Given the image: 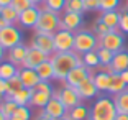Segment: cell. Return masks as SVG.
<instances>
[{"label":"cell","instance_id":"obj_1","mask_svg":"<svg viewBox=\"0 0 128 120\" xmlns=\"http://www.w3.org/2000/svg\"><path fill=\"white\" fill-rule=\"evenodd\" d=\"M51 63L54 66V79L56 81H66L68 74L76 68L82 64V56L79 53L72 51H59L54 53L53 56H49Z\"/></svg>","mask_w":128,"mask_h":120},{"label":"cell","instance_id":"obj_2","mask_svg":"<svg viewBox=\"0 0 128 120\" xmlns=\"http://www.w3.org/2000/svg\"><path fill=\"white\" fill-rule=\"evenodd\" d=\"M118 110L115 107L113 97L108 95H98L90 107L89 120H115Z\"/></svg>","mask_w":128,"mask_h":120},{"label":"cell","instance_id":"obj_3","mask_svg":"<svg viewBox=\"0 0 128 120\" xmlns=\"http://www.w3.org/2000/svg\"><path fill=\"white\" fill-rule=\"evenodd\" d=\"M59 28H61V15H59V13H54V12H51V10H44V8H41L40 20H38V23H36L34 33L54 35Z\"/></svg>","mask_w":128,"mask_h":120},{"label":"cell","instance_id":"obj_4","mask_svg":"<svg viewBox=\"0 0 128 120\" xmlns=\"http://www.w3.org/2000/svg\"><path fill=\"white\" fill-rule=\"evenodd\" d=\"M92 49H98V38L94 31L89 30H79L76 31L74 36V51L79 53L82 56L84 53L92 51Z\"/></svg>","mask_w":128,"mask_h":120},{"label":"cell","instance_id":"obj_5","mask_svg":"<svg viewBox=\"0 0 128 120\" xmlns=\"http://www.w3.org/2000/svg\"><path fill=\"white\" fill-rule=\"evenodd\" d=\"M98 48H107L113 53H118L125 48V36L120 30H112L102 38H98Z\"/></svg>","mask_w":128,"mask_h":120},{"label":"cell","instance_id":"obj_6","mask_svg":"<svg viewBox=\"0 0 128 120\" xmlns=\"http://www.w3.org/2000/svg\"><path fill=\"white\" fill-rule=\"evenodd\" d=\"M22 41H23L22 30L16 28L15 25H7L5 28L0 30V45L4 46L5 49L13 48V46L20 45Z\"/></svg>","mask_w":128,"mask_h":120},{"label":"cell","instance_id":"obj_7","mask_svg":"<svg viewBox=\"0 0 128 120\" xmlns=\"http://www.w3.org/2000/svg\"><path fill=\"white\" fill-rule=\"evenodd\" d=\"M53 95L59 99L68 110H71L72 107H76V105H79L80 102H82V99H80L79 94H77V89H76V87L68 86V84H66L64 87H61V89L54 90Z\"/></svg>","mask_w":128,"mask_h":120},{"label":"cell","instance_id":"obj_8","mask_svg":"<svg viewBox=\"0 0 128 120\" xmlns=\"http://www.w3.org/2000/svg\"><path fill=\"white\" fill-rule=\"evenodd\" d=\"M74 36H76V33H72V31H69V30L59 28V30L53 35L56 53H59V51H72V49H74Z\"/></svg>","mask_w":128,"mask_h":120},{"label":"cell","instance_id":"obj_9","mask_svg":"<svg viewBox=\"0 0 128 120\" xmlns=\"http://www.w3.org/2000/svg\"><path fill=\"white\" fill-rule=\"evenodd\" d=\"M30 46L43 51L46 56H53L54 53H56L53 35H48V33H34V36L31 38V45Z\"/></svg>","mask_w":128,"mask_h":120},{"label":"cell","instance_id":"obj_10","mask_svg":"<svg viewBox=\"0 0 128 120\" xmlns=\"http://www.w3.org/2000/svg\"><path fill=\"white\" fill-rule=\"evenodd\" d=\"M92 74H94L92 69H89L87 66H84V64H79V66H76L68 74V77H66L64 82L68 84V86H71V87H79L80 84H82L84 81H87Z\"/></svg>","mask_w":128,"mask_h":120},{"label":"cell","instance_id":"obj_11","mask_svg":"<svg viewBox=\"0 0 128 120\" xmlns=\"http://www.w3.org/2000/svg\"><path fill=\"white\" fill-rule=\"evenodd\" d=\"M40 13H41V7H38V5H33V7L23 10L18 17V25L26 30H34L38 20H40Z\"/></svg>","mask_w":128,"mask_h":120},{"label":"cell","instance_id":"obj_12","mask_svg":"<svg viewBox=\"0 0 128 120\" xmlns=\"http://www.w3.org/2000/svg\"><path fill=\"white\" fill-rule=\"evenodd\" d=\"M84 22L82 13H76V12H64L61 15V28L62 30H69L72 33L80 30Z\"/></svg>","mask_w":128,"mask_h":120},{"label":"cell","instance_id":"obj_13","mask_svg":"<svg viewBox=\"0 0 128 120\" xmlns=\"http://www.w3.org/2000/svg\"><path fill=\"white\" fill-rule=\"evenodd\" d=\"M49 56H46L43 51H40V49L33 48V46H28V53H26V58H25V61H23L22 68H30V69H36L38 66L41 63H44L46 59H48Z\"/></svg>","mask_w":128,"mask_h":120},{"label":"cell","instance_id":"obj_14","mask_svg":"<svg viewBox=\"0 0 128 120\" xmlns=\"http://www.w3.org/2000/svg\"><path fill=\"white\" fill-rule=\"evenodd\" d=\"M77 89V94H79V97L82 99V100H90V99H97L98 94H100V90L97 89V86H95L94 79H92V76L87 81H84L82 84H80L79 87H76Z\"/></svg>","mask_w":128,"mask_h":120},{"label":"cell","instance_id":"obj_15","mask_svg":"<svg viewBox=\"0 0 128 120\" xmlns=\"http://www.w3.org/2000/svg\"><path fill=\"white\" fill-rule=\"evenodd\" d=\"M43 110H44L51 118H54V120H61L66 113H68V109L64 107V104L58 97H54V95L51 97V100L46 104V107Z\"/></svg>","mask_w":128,"mask_h":120},{"label":"cell","instance_id":"obj_16","mask_svg":"<svg viewBox=\"0 0 128 120\" xmlns=\"http://www.w3.org/2000/svg\"><path fill=\"white\" fill-rule=\"evenodd\" d=\"M26 53H28V46L20 43V45L13 46V48L7 49V61H10L12 64H15L18 68H22L23 61L26 58Z\"/></svg>","mask_w":128,"mask_h":120},{"label":"cell","instance_id":"obj_17","mask_svg":"<svg viewBox=\"0 0 128 120\" xmlns=\"http://www.w3.org/2000/svg\"><path fill=\"white\" fill-rule=\"evenodd\" d=\"M18 76L23 82V87H28V89H34L38 86V82L41 81L36 69H30V68H20Z\"/></svg>","mask_w":128,"mask_h":120},{"label":"cell","instance_id":"obj_18","mask_svg":"<svg viewBox=\"0 0 128 120\" xmlns=\"http://www.w3.org/2000/svg\"><path fill=\"white\" fill-rule=\"evenodd\" d=\"M128 69V51L126 49H122V51L115 53L113 61L110 64V71L113 74H120V72L126 71Z\"/></svg>","mask_w":128,"mask_h":120},{"label":"cell","instance_id":"obj_19","mask_svg":"<svg viewBox=\"0 0 128 120\" xmlns=\"http://www.w3.org/2000/svg\"><path fill=\"white\" fill-rule=\"evenodd\" d=\"M92 79H94L95 86L100 92H108V87L110 82H112V72H107V71H97L92 74Z\"/></svg>","mask_w":128,"mask_h":120},{"label":"cell","instance_id":"obj_20","mask_svg":"<svg viewBox=\"0 0 128 120\" xmlns=\"http://www.w3.org/2000/svg\"><path fill=\"white\" fill-rule=\"evenodd\" d=\"M120 17H122V13L118 10H108V12H102V15L98 20L102 23H105L110 30H118V26H120Z\"/></svg>","mask_w":128,"mask_h":120},{"label":"cell","instance_id":"obj_21","mask_svg":"<svg viewBox=\"0 0 128 120\" xmlns=\"http://www.w3.org/2000/svg\"><path fill=\"white\" fill-rule=\"evenodd\" d=\"M36 72H38V76H40L41 81L51 82V81L54 79V66H53V63H51V59L48 58L44 63L40 64V66L36 68Z\"/></svg>","mask_w":128,"mask_h":120},{"label":"cell","instance_id":"obj_22","mask_svg":"<svg viewBox=\"0 0 128 120\" xmlns=\"http://www.w3.org/2000/svg\"><path fill=\"white\" fill-rule=\"evenodd\" d=\"M51 97H53V94H49V92H41V90H34L33 89V95H31L30 105L38 107V109H44L46 104L51 100Z\"/></svg>","mask_w":128,"mask_h":120},{"label":"cell","instance_id":"obj_23","mask_svg":"<svg viewBox=\"0 0 128 120\" xmlns=\"http://www.w3.org/2000/svg\"><path fill=\"white\" fill-rule=\"evenodd\" d=\"M68 113L72 120H89V117H90V109H89L86 104L80 102L79 105H76L71 110H68Z\"/></svg>","mask_w":128,"mask_h":120},{"label":"cell","instance_id":"obj_24","mask_svg":"<svg viewBox=\"0 0 128 120\" xmlns=\"http://www.w3.org/2000/svg\"><path fill=\"white\" fill-rule=\"evenodd\" d=\"M31 95H33V89L23 87V89H20V90H16V92H13L10 97L16 102V105H30Z\"/></svg>","mask_w":128,"mask_h":120},{"label":"cell","instance_id":"obj_25","mask_svg":"<svg viewBox=\"0 0 128 120\" xmlns=\"http://www.w3.org/2000/svg\"><path fill=\"white\" fill-rule=\"evenodd\" d=\"M18 71H20V68L15 66V64H12L10 61H2L0 63V79L8 81V79L15 77L18 74Z\"/></svg>","mask_w":128,"mask_h":120},{"label":"cell","instance_id":"obj_26","mask_svg":"<svg viewBox=\"0 0 128 120\" xmlns=\"http://www.w3.org/2000/svg\"><path fill=\"white\" fill-rule=\"evenodd\" d=\"M82 64L87 66L89 69H98L100 68V59H98V53L97 49H92V51H87L82 54Z\"/></svg>","mask_w":128,"mask_h":120},{"label":"cell","instance_id":"obj_27","mask_svg":"<svg viewBox=\"0 0 128 120\" xmlns=\"http://www.w3.org/2000/svg\"><path fill=\"white\" fill-rule=\"evenodd\" d=\"M126 87L128 86L123 82V79L120 77V74H112V82H110V87H108V94L117 95L120 92H123Z\"/></svg>","mask_w":128,"mask_h":120},{"label":"cell","instance_id":"obj_28","mask_svg":"<svg viewBox=\"0 0 128 120\" xmlns=\"http://www.w3.org/2000/svg\"><path fill=\"white\" fill-rule=\"evenodd\" d=\"M113 102H115V107H117L118 112L128 113V87L123 90V92L113 95Z\"/></svg>","mask_w":128,"mask_h":120},{"label":"cell","instance_id":"obj_29","mask_svg":"<svg viewBox=\"0 0 128 120\" xmlns=\"http://www.w3.org/2000/svg\"><path fill=\"white\" fill-rule=\"evenodd\" d=\"M66 4H68V0H46L44 4L41 5V8L44 10H51L54 13H62L66 10Z\"/></svg>","mask_w":128,"mask_h":120},{"label":"cell","instance_id":"obj_30","mask_svg":"<svg viewBox=\"0 0 128 120\" xmlns=\"http://www.w3.org/2000/svg\"><path fill=\"white\" fill-rule=\"evenodd\" d=\"M0 15L5 18V22H7L8 25H15V23H18V17H20V13L16 12V8H13L12 5L0 8Z\"/></svg>","mask_w":128,"mask_h":120},{"label":"cell","instance_id":"obj_31","mask_svg":"<svg viewBox=\"0 0 128 120\" xmlns=\"http://www.w3.org/2000/svg\"><path fill=\"white\" fill-rule=\"evenodd\" d=\"M16 107H18V105H16V102L13 100L12 97H5V99H4V102L0 104V109L4 110V113L8 117V118H10V117L15 113Z\"/></svg>","mask_w":128,"mask_h":120},{"label":"cell","instance_id":"obj_32","mask_svg":"<svg viewBox=\"0 0 128 120\" xmlns=\"http://www.w3.org/2000/svg\"><path fill=\"white\" fill-rule=\"evenodd\" d=\"M97 53H98V59H100V66H110L112 64L113 56H115L113 51H110L107 48H98Z\"/></svg>","mask_w":128,"mask_h":120},{"label":"cell","instance_id":"obj_33","mask_svg":"<svg viewBox=\"0 0 128 120\" xmlns=\"http://www.w3.org/2000/svg\"><path fill=\"white\" fill-rule=\"evenodd\" d=\"M23 89V82H22V79H20V76L16 74L15 77H12L8 79V95L7 97H10L13 92H16V90Z\"/></svg>","mask_w":128,"mask_h":120},{"label":"cell","instance_id":"obj_34","mask_svg":"<svg viewBox=\"0 0 128 120\" xmlns=\"http://www.w3.org/2000/svg\"><path fill=\"white\" fill-rule=\"evenodd\" d=\"M64 12H76V13H84V4L82 0H68L66 4V10Z\"/></svg>","mask_w":128,"mask_h":120},{"label":"cell","instance_id":"obj_35","mask_svg":"<svg viewBox=\"0 0 128 120\" xmlns=\"http://www.w3.org/2000/svg\"><path fill=\"white\" fill-rule=\"evenodd\" d=\"M100 2V12L117 10L120 7V0H98Z\"/></svg>","mask_w":128,"mask_h":120},{"label":"cell","instance_id":"obj_36","mask_svg":"<svg viewBox=\"0 0 128 120\" xmlns=\"http://www.w3.org/2000/svg\"><path fill=\"white\" fill-rule=\"evenodd\" d=\"M13 115H16L18 118H22V120H31V110H30L28 105H18Z\"/></svg>","mask_w":128,"mask_h":120},{"label":"cell","instance_id":"obj_37","mask_svg":"<svg viewBox=\"0 0 128 120\" xmlns=\"http://www.w3.org/2000/svg\"><path fill=\"white\" fill-rule=\"evenodd\" d=\"M12 7L16 8V12H18V13H22L23 10H26V8L33 7V4H31V0H12Z\"/></svg>","mask_w":128,"mask_h":120},{"label":"cell","instance_id":"obj_38","mask_svg":"<svg viewBox=\"0 0 128 120\" xmlns=\"http://www.w3.org/2000/svg\"><path fill=\"white\" fill-rule=\"evenodd\" d=\"M108 31H112V30H110L105 23H102L100 20H97V22H95V25H94V33L97 35V38H102L104 35L108 33Z\"/></svg>","mask_w":128,"mask_h":120},{"label":"cell","instance_id":"obj_39","mask_svg":"<svg viewBox=\"0 0 128 120\" xmlns=\"http://www.w3.org/2000/svg\"><path fill=\"white\" fill-rule=\"evenodd\" d=\"M82 4H84V10L86 12L100 10V2L98 0H82Z\"/></svg>","mask_w":128,"mask_h":120},{"label":"cell","instance_id":"obj_40","mask_svg":"<svg viewBox=\"0 0 128 120\" xmlns=\"http://www.w3.org/2000/svg\"><path fill=\"white\" fill-rule=\"evenodd\" d=\"M118 30L122 33H126L128 35V10L122 12V17H120V26H118Z\"/></svg>","mask_w":128,"mask_h":120},{"label":"cell","instance_id":"obj_41","mask_svg":"<svg viewBox=\"0 0 128 120\" xmlns=\"http://www.w3.org/2000/svg\"><path fill=\"white\" fill-rule=\"evenodd\" d=\"M34 120H54V118H51V117H49L48 113L41 109V112H38V115L34 117Z\"/></svg>","mask_w":128,"mask_h":120},{"label":"cell","instance_id":"obj_42","mask_svg":"<svg viewBox=\"0 0 128 120\" xmlns=\"http://www.w3.org/2000/svg\"><path fill=\"white\" fill-rule=\"evenodd\" d=\"M0 90H2L5 95H8V81H5V79H0Z\"/></svg>","mask_w":128,"mask_h":120},{"label":"cell","instance_id":"obj_43","mask_svg":"<svg viewBox=\"0 0 128 120\" xmlns=\"http://www.w3.org/2000/svg\"><path fill=\"white\" fill-rule=\"evenodd\" d=\"M115 120H128V113H123V112H118Z\"/></svg>","mask_w":128,"mask_h":120},{"label":"cell","instance_id":"obj_44","mask_svg":"<svg viewBox=\"0 0 128 120\" xmlns=\"http://www.w3.org/2000/svg\"><path fill=\"white\" fill-rule=\"evenodd\" d=\"M120 77L123 79V82L128 86V69H126V71H123V72H120Z\"/></svg>","mask_w":128,"mask_h":120},{"label":"cell","instance_id":"obj_45","mask_svg":"<svg viewBox=\"0 0 128 120\" xmlns=\"http://www.w3.org/2000/svg\"><path fill=\"white\" fill-rule=\"evenodd\" d=\"M8 5H12V0H0V8L8 7Z\"/></svg>","mask_w":128,"mask_h":120},{"label":"cell","instance_id":"obj_46","mask_svg":"<svg viewBox=\"0 0 128 120\" xmlns=\"http://www.w3.org/2000/svg\"><path fill=\"white\" fill-rule=\"evenodd\" d=\"M5 51H7V49H5L4 46L0 45V63H2V61H4V56H5Z\"/></svg>","mask_w":128,"mask_h":120},{"label":"cell","instance_id":"obj_47","mask_svg":"<svg viewBox=\"0 0 128 120\" xmlns=\"http://www.w3.org/2000/svg\"><path fill=\"white\" fill-rule=\"evenodd\" d=\"M7 25H8V23L5 22V18H4V17H2V15H0V30H2V28H5V26H7Z\"/></svg>","mask_w":128,"mask_h":120},{"label":"cell","instance_id":"obj_48","mask_svg":"<svg viewBox=\"0 0 128 120\" xmlns=\"http://www.w3.org/2000/svg\"><path fill=\"white\" fill-rule=\"evenodd\" d=\"M44 2H46V0H31V4H33V5H38V7H41Z\"/></svg>","mask_w":128,"mask_h":120},{"label":"cell","instance_id":"obj_49","mask_svg":"<svg viewBox=\"0 0 128 120\" xmlns=\"http://www.w3.org/2000/svg\"><path fill=\"white\" fill-rule=\"evenodd\" d=\"M0 120H8V117L4 113V110H2V109H0Z\"/></svg>","mask_w":128,"mask_h":120},{"label":"cell","instance_id":"obj_50","mask_svg":"<svg viewBox=\"0 0 128 120\" xmlns=\"http://www.w3.org/2000/svg\"><path fill=\"white\" fill-rule=\"evenodd\" d=\"M5 97H7V95H5L4 92H2V90H0V104H2V102H4V99H5Z\"/></svg>","mask_w":128,"mask_h":120},{"label":"cell","instance_id":"obj_51","mask_svg":"<svg viewBox=\"0 0 128 120\" xmlns=\"http://www.w3.org/2000/svg\"><path fill=\"white\" fill-rule=\"evenodd\" d=\"M61 120H72V118H71V117H69V113H66V115H64V117H62V118H61Z\"/></svg>","mask_w":128,"mask_h":120},{"label":"cell","instance_id":"obj_52","mask_svg":"<svg viewBox=\"0 0 128 120\" xmlns=\"http://www.w3.org/2000/svg\"><path fill=\"white\" fill-rule=\"evenodd\" d=\"M8 120H22V118H18V117H16V115H12V117H10V118H8Z\"/></svg>","mask_w":128,"mask_h":120},{"label":"cell","instance_id":"obj_53","mask_svg":"<svg viewBox=\"0 0 128 120\" xmlns=\"http://www.w3.org/2000/svg\"><path fill=\"white\" fill-rule=\"evenodd\" d=\"M126 10H128V0H126Z\"/></svg>","mask_w":128,"mask_h":120}]
</instances>
